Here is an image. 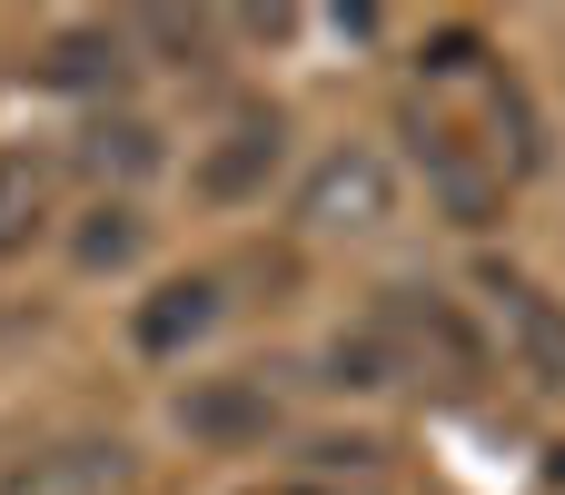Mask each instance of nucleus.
Returning <instances> with one entry per match:
<instances>
[{
  "instance_id": "1",
  "label": "nucleus",
  "mask_w": 565,
  "mask_h": 495,
  "mask_svg": "<svg viewBox=\"0 0 565 495\" xmlns=\"http://www.w3.org/2000/svg\"><path fill=\"white\" fill-rule=\"evenodd\" d=\"M387 218H397V169H387V149L338 139V149L308 159V179H298V228H318V238H367V228H387Z\"/></svg>"
},
{
  "instance_id": "2",
  "label": "nucleus",
  "mask_w": 565,
  "mask_h": 495,
  "mask_svg": "<svg viewBox=\"0 0 565 495\" xmlns=\"http://www.w3.org/2000/svg\"><path fill=\"white\" fill-rule=\"evenodd\" d=\"M387 337H397V367H427L437 387H477L487 377V337L457 318V298H437V288H397V308L377 318Z\"/></svg>"
},
{
  "instance_id": "3",
  "label": "nucleus",
  "mask_w": 565,
  "mask_h": 495,
  "mask_svg": "<svg viewBox=\"0 0 565 495\" xmlns=\"http://www.w3.org/2000/svg\"><path fill=\"white\" fill-rule=\"evenodd\" d=\"M278 159H288V119H278V109H238V119L199 149V198L248 208V198H268Z\"/></svg>"
},
{
  "instance_id": "4",
  "label": "nucleus",
  "mask_w": 565,
  "mask_h": 495,
  "mask_svg": "<svg viewBox=\"0 0 565 495\" xmlns=\"http://www.w3.org/2000/svg\"><path fill=\"white\" fill-rule=\"evenodd\" d=\"M407 139H417V169H427V189H437V208H447L457 228H487V218L507 208V179L467 149V129H447V119H407Z\"/></svg>"
},
{
  "instance_id": "5",
  "label": "nucleus",
  "mask_w": 565,
  "mask_h": 495,
  "mask_svg": "<svg viewBox=\"0 0 565 495\" xmlns=\"http://www.w3.org/2000/svg\"><path fill=\"white\" fill-rule=\"evenodd\" d=\"M268 427H278L268 377H199V387L179 397V437H189V446L248 456V446H268Z\"/></svg>"
},
{
  "instance_id": "6",
  "label": "nucleus",
  "mask_w": 565,
  "mask_h": 495,
  "mask_svg": "<svg viewBox=\"0 0 565 495\" xmlns=\"http://www.w3.org/2000/svg\"><path fill=\"white\" fill-rule=\"evenodd\" d=\"M487 298L507 308V347H516V367L565 397V298H546L536 278H516V268H487Z\"/></svg>"
},
{
  "instance_id": "7",
  "label": "nucleus",
  "mask_w": 565,
  "mask_h": 495,
  "mask_svg": "<svg viewBox=\"0 0 565 495\" xmlns=\"http://www.w3.org/2000/svg\"><path fill=\"white\" fill-rule=\"evenodd\" d=\"M209 327H218V278H169V288H149L139 318H129L139 357H179V347H199Z\"/></svg>"
},
{
  "instance_id": "8",
  "label": "nucleus",
  "mask_w": 565,
  "mask_h": 495,
  "mask_svg": "<svg viewBox=\"0 0 565 495\" xmlns=\"http://www.w3.org/2000/svg\"><path fill=\"white\" fill-rule=\"evenodd\" d=\"M40 228H50V159L0 149V258H20Z\"/></svg>"
},
{
  "instance_id": "9",
  "label": "nucleus",
  "mask_w": 565,
  "mask_h": 495,
  "mask_svg": "<svg viewBox=\"0 0 565 495\" xmlns=\"http://www.w3.org/2000/svg\"><path fill=\"white\" fill-rule=\"evenodd\" d=\"M407 367H397V337L387 327H348V337H328V387H348V397H377V387H397Z\"/></svg>"
},
{
  "instance_id": "10",
  "label": "nucleus",
  "mask_w": 565,
  "mask_h": 495,
  "mask_svg": "<svg viewBox=\"0 0 565 495\" xmlns=\"http://www.w3.org/2000/svg\"><path fill=\"white\" fill-rule=\"evenodd\" d=\"M119 60H129V30H60L50 40V79L60 89H99V79H119Z\"/></svg>"
},
{
  "instance_id": "11",
  "label": "nucleus",
  "mask_w": 565,
  "mask_h": 495,
  "mask_svg": "<svg viewBox=\"0 0 565 495\" xmlns=\"http://www.w3.org/2000/svg\"><path fill=\"white\" fill-rule=\"evenodd\" d=\"M89 169H99V179H109V169H119V179H149V169H159V129L129 119V109L99 119V129H89Z\"/></svg>"
},
{
  "instance_id": "12",
  "label": "nucleus",
  "mask_w": 565,
  "mask_h": 495,
  "mask_svg": "<svg viewBox=\"0 0 565 495\" xmlns=\"http://www.w3.org/2000/svg\"><path fill=\"white\" fill-rule=\"evenodd\" d=\"M70 258H79V268H129V258H139V208H129V198H99L89 228L70 238Z\"/></svg>"
},
{
  "instance_id": "13",
  "label": "nucleus",
  "mask_w": 565,
  "mask_h": 495,
  "mask_svg": "<svg viewBox=\"0 0 565 495\" xmlns=\"http://www.w3.org/2000/svg\"><path fill=\"white\" fill-rule=\"evenodd\" d=\"M497 129H507V169H536L546 139H536V99L526 89H497Z\"/></svg>"
},
{
  "instance_id": "14",
  "label": "nucleus",
  "mask_w": 565,
  "mask_h": 495,
  "mask_svg": "<svg viewBox=\"0 0 565 495\" xmlns=\"http://www.w3.org/2000/svg\"><path fill=\"white\" fill-rule=\"evenodd\" d=\"M129 40H159V50H179V69H189V60L209 50V20H139Z\"/></svg>"
},
{
  "instance_id": "15",
  "label": "nucleus",
  "mask_w": 565,
  "mask_h": 495,
  "mask_svg": "<svg viewBox=\"0 0 565 495\" xmlns=\"http://www.w3.org/2000/svg\"><path fill=\"white\" fill-rule=\"evenodd\" d=\"M477 60H487L477 30H437V40H427V69H477Z\"/></svg>"
},
{
  "instance_id": "16",
  "label": "nucleus",
  "mask_w": 565,
  "mask_h": 495,
  "mask_svg": "<svg viewBox=\"0 0 565 495\" xmlns=\"http://www.w3.org/2000/svg\"><path fill=\"white\" fill-rule=\"evenodd\" d=\"M556 486H565V446H556Z\"/></svg>"
}]
</instances>
